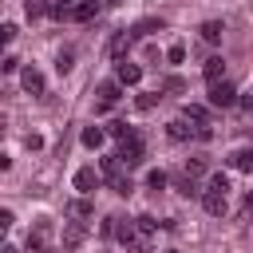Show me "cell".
<instances>
[{
	"label": "cell",
	"mask_w": 253,
	"mask_h": 253,
	"mask_svg": "<svg viewBox=\"0 0 253 253\" xmlns=\"http://www.w3.org/2000/svg\"><path fill=\"white\" fill-rule=\"evenodd\" d=\"M142 150H146V146H142V134L130 130L126 138H119V158H123L126 166H138V162H142Z\"/></svg>",
	"instance_id": "6da1fadb"
},
{
	"label": "cell",
	"mask_w": 253,
	"mask_h": 253,
	"mask_svg": "<svg viewBox=\"0 0 253 253\" xmlns=\"http://www.w3.org/2000/svg\"><path fill=\"white\" fill-rule=\"evenodd\" d=\"M233 103H237V91H233V83H225V79L210 83V107H233Z\"/></svg>",
	"instance_id": "7a4b0ae2"
},
{
	"label": "cell",
	"mask_w": 253,
	"mask_h": 253,
	"mask_svg": "<svg viewBox=\"0 0 253 253\" xmlns=\"http://www.w3.org/2000/svg\"><path fill=\"white\" fill-rule=\"evenodd\" d=\"M99 182H103V174H95L91 166L75 170V190H79V194H95V190H99Z\"/></svg>",
	"instance_id": "3957f363"
},
{
	"label": "cell",
	"mask_w": 253,
	"mask_h": 253,
	"mask_svg": "<svg viewBox=\"0 0 253 253\" xmlns=\"http://www.w3.org/2000/svg\"><path fill=\"white\" fill-rule=\"evenodd\" d=\"M115 79H119L123 87H134V83L142 79V67H138V63H126V59H123V63L115 67Z\"/></svg>",
	"instance_id": "277c9868"
},
{
	"label": "cell",
	"mask_w": 253,
	"mask_h": 253,
	"mask_svg": "<svg viewBox=\"0 0 253 253\" xmlns=\"http://www.w3.org/2000/svg\"><path fill=\"white\" fill-rule=\"evenodd\" d=\"M20 83H24L28 95H43V75H40L36 67H24V71H20Z\"/></svg>",
	"instance_id": "5b68a950"
},
{
	"label": "cell",
	"mask_w": 253,
	"mask_h": 253,
	"mask_svg": "<svg viewBox=\"0 0 253 253\" xmlns=\"http://www.w3.org/2000/svg\"><path fill=\"white\" fill-rule=\"evenodd\" d=\"M229 166H233V170H245V174H253V146H241V150H233V154H229Z\"/></svg>",
	"instance_id": "8992f818"
},
{
	"label": "cell",
	"mask_w": 253,
	"mask_h": 253,
	"mask_svg": "<svg viewBox=\"0 0 253 253\" xmlns=\"http://www.w3.org/2000/svg\"><path fill=\"white\" fill-rule=\"evenodd\" d=\"M95 16H99V0H79V4L71 8V20H79V24H83V20H95Z\"/></svg>",
	"instance_id": "52a82bcc"
},
{
	"label": "cell",
	"mask_w": 253,
	"mask_h": 253,
	"mask_svg": "<svg viewBox=\"0 0 253 253\" xmlns=\"http://www.w3.org/2000/svg\"><path fill=\"white\" fill-rule=\"evenodd\" d=\"M202 206H206V213H213V217H221V213H225V194H217V190H210V194L202 198Z\"/></svg>",
	"instance_id": "ba28073f"
},
{
	"label": "cell",
	"mask_w": 253,
	"mask_h": 253,
	"mask_svg": "<svg viewBox=\"0 0 253 253\" xmlns=\"http://www.w3.org/2000/svg\"><path fill=\"white\" fill-rule=\"evenodd\" d=\"M79 138H83V146L99 150V146H103V138H107V130H103V126H83V134H79Z\"/></svg>",
	"instance_id": "9c48e42d"
},
{
	"label": "cell",
	"mask_w": 253,
	"mask_h": 253,
	"mask_svg": "<svg viewBox=\"0 0 253 253\" xmlns=\"http://www.w3.org/2000/svg\"><path fill=\"white\" fill-rule=\"evenodd\" d=\"M202 71H206V79H210V83H217V79H221V71H225V59H221V55H210Z\"/></svg>",
	"instance_id": "30bf717a"
},
{
	"label": "cell",
	"mask_w": 253,
	"mask_h": 253,
	"mask_svg": "<svg viewBox=\"0 0 253 253\" xmlns=\"http://www.w3.org/2000/svg\"><path fill=\"white\" fill-rule=\"evenodd\" d=\"M67 213H71V217H91L95 206H91L87 198H75V202H67Z\"/></svg>",
	"instance_id": "8fae6325"
},
{
	"label": "cell",
	"mask_w": 253,
	"mask_h": 253,
	"mask_svg": "<svg viewBox=\"0 0 253 253\" xmlns=\"http://www.w3.org/2000/svg\"><path fill=\"white\" fill-rule=\"evenodd\" d=\"M221 32H225V28H221V20H206V24H202V40H210V43H217V40H221Z\"/></svg>",
	"instance_id": "7c38bea8"
},
{
	"label": "cell",
	"mask_w": 253,
	"mask_h": 253,
	"mask_svg": "<svg viewBox=\"0 0 253 253\" xmlns=\"http://www.w3.org/2000/svg\"><path fill=\"white\" fill-rule=\"evenodd\" d=\"M119 87H123L119 79H115V83H103V87H99V95H103V107H111V103H119V99H123V95H119Z\"/></svg>",
	"instance_id": "4fadbf2b"
},
{
	"label": "cell",
	"mask_w": 253,
	"mask_h": 253,
	"mask_svg": "<svg viewBox=\"0 0 253 253\" xmlns=\"http://www.w3.org/2000/svg\"><path fill=\"white\" fill-rule=\"evenodd\" d=\"M79 241H83V225L75 221V225H67V229H63V249H75Z\"/></svg>",
	"instance_id": "5bb4252c"
},
{
	"label": "cell",
	"mask_w": 253,
	"mask_h": 253,
	"mask_svg": "<svg viewBox=\"0 0 253 253\" xmlns=\"http://www.w3.org/2000/svg\"><path fill=\"white\" fill-rule=\"evenodd\" d=\"M130 40H134V32H119V36L111 40V55H123V51L130 47Z\"/></svg>",
	"instance_id": "9a60e30c"
},
{
	"label": "cell",
	"mask_w": 253,
	"mask_h": 253,
	"mask_svg": "<svg viewBox=\"0 0 253 253\" xmlns=\"http://www.w3.org/2000/svg\"><path fill=\"white\" fill-rule=\"evenodd\" d=\"M182 115H186L190 123H198V126H206V107H198V103H186V107H182Z\"/></svg>",
	"instance_id": "2e32d148"
},
{
	"label": "cell",
	"mask_w": 253,
	"mask_h": 253,
	"mask_svg": "<svg viewBox=\"0 0 253 253\" xmlns=\"http://www.w3.org/2000/svg\"><path fill=\"white\" fill-rule=\"evenodd\" d=\"M71 63H75V51H67V47H63V51L55 55V71H59V75H67V71H71Z\"/></svg>",
	"instance_id": "e0dca14e"
},
{
	"label": "cell",
	"mask_w": 253,
	"mask_h": 253,
	"mask_svg": "<svg viewBox=\"0 0 253 253\" xmlns=\"http://www.w3.org/2000/svg\"><path fill=\"white\" fill-rule=\"evenodd\" d=\"M115 233H119V241H134V225H130V217H119V225H115Z\"/></svg>",
	"instance_id": "ac0fdd59"
},
{
	"label": "cell",
	"mask_w": 253,
	"mask_h": 253,
	"mask_svg": "<svg viewBox=\"0 0 253 253\" xmlns=\"http://www.w3.org/2000/svg\"><path fill=\"white\" fill-rule=\"evenodd\" d=\"M158 99H162V95H158V91H142V95H138V99H134V107H138V111H150V107H154V103H158Z\"/></svg>",
	"instance_id": "d6986e66"
},
{
	"label": "cell",
	"mask_w": 253,
	"mask_h": 253,
	"mask_svg": "<svg viewBox=\"0 0 253 253\" xmlns=\"http://www.w3.org/2000/svg\"><path fill=\"white\" fill-rule=\"evenodd\" d=\"M107 134H111V138H126V134H130V126H126L123 119H115V123H107Z\"/></svg>",
	"instance_id": "ffe728a7"
},
{
	"label": "cell",
	"mask_w": 253,
	"mask_h": 253,
	"mask_svg": "<svg viewBox=\"0 0 253 253\" xmlns=\"http://www.w3.org/2000/svg\"><path fill=\"white\" fill-rule=\"evenodd\" d=\"M150 32H162V20H142L134 28V36H150Z\"/></svg>",
	"instance_id": "44dd1931"
},
{
	"label": "cell",
	"mask_w": 253,
	"mask_h": 253,
	"mask_svg": "<svg viewBox=\"0 0 253 253\" xmlns=\"http://www.w3.org/2000/svg\"><path fill=\"white\" fill-rule=\"evenodd\" d=\"M178 194H186V198H194V194H198V186H194V178H190V174H182V178H178Z\"/></svg>",
	"instance_id": "7402d4cb"
},
{
	"label": "cell",
	"mask_w": 253,
	"mask_h": 253,
	"mask_svg": "<svg viewBox=\"0 0 253 253\" xmlns=\"http://www.w3.org/2000/svg\"><path fill=\"white\" fill-rule=\"evenodd\" d=\"M111 186H115V194H123V198H126V194H130V190H134V186H130V178H126V174H119V178H115V182H111Z\"/></svg>",
	"instance_id": "603a6c76"
},
{
	"label": "cell",
	"mask_w": 253,
	"mask_h": 253,
	"mask_svg": "<svg viewBox=\"0 0 253 253\" xmlns=\"http://www.w3.org/2000/svg\"><path fill=\"white\" fill-rule=\"evenodd\" d=\"M146 186L162 190V186H166V174H162V170H150V174H146Z\"/></svg>",
	"instance_id": "cb8c5ba5"
},
{
	"label": "cell",
	"mask_w": 253,
	"mask_h": 253,
	"mask_svg": "<svg viewBox=\"0 0 253 253\" xmlns=\"http://www.w3.org/2000/svg\"><path fill=\"white\" fill-rule=\"evenodd\" d=\"M210 190L225 194V190H229V178H225V174H213V178H210Z\"/></svg>",
	"instance_id": "d4e9b609"
},
{
	"label": "cell",
	"mask_w": 253,
	"mask_h": 253,
	"mask_svg": "<svg viewBox=\"0 0 253 253\" xmlns=\"http://www.w3.org/2000/svg\"><path fill=\"white\" fill-rule=\"evenodd\" d=\"M166 59H170V63H182V59H186V47H182V43H174V47L166 51Z\"/></svg>",
	"instance_id": "484cf974"
},
{
	"label": "cell",
	"mask_w": 253,
	"mask_h": 253,
	"mask_svg": "<svg viewBox=\"0 0 253 253\" xmlns=\"http://www.w3.org/2000/svg\"><path fill=\"white\" fill-rule=\"evenodd\" d=\"M43 12H47V4H40V0H28V16H32V20H36V16H43Z\"/></svg>",
	"instance_id": "4316f807"
},
{
	"label": "cell",
	"mask_w": 253,
	"mask_h": 253,
	"mask_svg": "<svg viewBox=\"0 0 253 253\" xmlns=\"http://www.w3.org/2000/svg\"><path fill=\"white\" fill-rule=\"evenodd\" d=\"M202 170H206V162H202V158H194V162H186V174H190V178H198Z\"/></svg>",
	"instance_id": "83f0119b"
},
{
	"label": "cell",
	"mask_w": 253,
	"mask_h": 253,
	"mask_svg": "<svg viewBox=\"0 0 253 253\" xmlns=\"http://www.w3.org/2000/svg\"><path fill=\"white\" fill-rule=\"evenodd\" d=\"M134 221H138V229H142V233H150V229H154V225H158V221H154V217H150V213H142V217H134Z\"/></svg>",
	"instance_id": "f1b7e54d"
},
{
	"label": "cell",
	"mask_w": 253,
	"mask_h": 253,
	"mask_svg": "<svg viewBox=\"0 0 253 253\" xmlns=\"http://www.w3.org/2000/svg\"><path fill=\"white\" fill-rule=\"evenodd\" d=\"M16 32H20L16 24H4V28H0V36H4V43H12V40H16Z\"/></svg>",
	"instance_id": "f546056e"
},
{
	"label": "cell",
	"mask_w": 253,
	"mask_h": 253,
	"mask_svg": "<svg viewBox=\"0 0 253 253\" xmlns=\"http://www.w3.org/2000/svg\"><path fill=\"white\" fill-rule=\"evenodd\" d=\"M241 107H245V111H253V95H245V99H241Z\"/></svg>",
	"instance_id": "4dcf8cb0"
},
{
	"label": "cell",
	"mask_w": 253,
	"mask_h": 253,
	"mask_svg": "<svg viewBox=\"0 0 253 253\" xmlns=\"http://www.w3.org/2000/svg\"><path fill=\"white\" fill-rule=\"evenodd\" d=\"M0 253H20V249H16V245H4V249H0Z\"/></svg>",
	"instance_id": "1f68e13d"
},
{
	"label": "cell",
	"mask_w": 253,
	"mask_h": 253,
	"mask_svg": "<svg viewBox=\"0 0 253 253\" xmlns=\"http://www.w3.org/2000/svg\"><path fill=\"white\" fill-rule=\"evenodd\" d=\"M245 202H249V210H253V190H249V198H245Z\"/></svg>",
	"instance_id": "d6a6232c"
},
{
	"label": "cell",
	"mask_w": 253,
	"mask_h": 253,
	"mask_svg": "<svg viewBox=\"0 0 253 253\" xmlns=\"http://www.w3.org/2000/svg\"><path fill=\"white\" fill-rule=\"evenodd\" d=\"M170 253H174V249H170Z\"/></svg>",
	"instance_id": "836d02e7"
}]
</instances>
